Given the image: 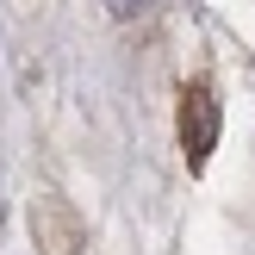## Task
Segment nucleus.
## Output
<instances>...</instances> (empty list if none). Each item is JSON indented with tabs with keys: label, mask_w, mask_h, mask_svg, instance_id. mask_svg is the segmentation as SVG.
<instances>
[{
	"label": "nucleus",
	"mask_w": 255,
	"mask_h": 255,
	"mask_svg": "<svg viewBox=\"0 0 255 255\" xmlns=\"http://www.w3.org/2000/svg\"><path fill=\"white\" fill-rule=\"evenodd\" d=\"M81 218H75V206L62 193H44V199H31V243L44 249V255H75L81 249Z\"/></svg>",
	"instance_id": "1"
},
{
	"label": "nucleus",
	"mask_w": 255,
	"mask_h": 255,
	"mask_svg": "<svg viewBox=\"0 0 255 255\" xmlns=\"http://www.w3.org/2000/svg\"><path fill=\"white\" fill-rule=\"evenodd\" d=\"M212 143H218V100H212V87H187V100H181V149H187V162H206L212 156Z\"/></svg>",
	"instance_id": "2"
}]
</instances>
